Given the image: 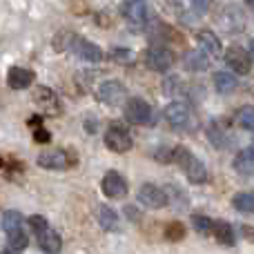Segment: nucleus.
Here are the masks:
<instances>
[{
	"mask_svg": "<svg viewBox=\"0 0 254 254\" xmlns=\"http://www.w3.org/2000/svg\"><path fill=\"white\" fill-rule=\"evenodd\" d=\"M125 119L134 125H147L152 123V107L143 98H129L125 103Z\"/></svg>",
	"mask_w": 254,
	"mask_h": 254,
	"instance_id": "6e6552de",
	"label": "nucleus"
},
{
	"mask_svg": "<svg viewBox=\"0 0 254 254\" xmlns=\"http://www.w3.org/2000/svg\"><path fill=\"white\" fill-rule=\"evenodd\" d=\"M7 239H9V246H11L13 250H25L27 248V234L22 232V230H16V232L7 234Z\"/></svg>",
	"mask_w": 254,
	"mask_h": 254,
	"instance_id": "393cba45",
	"label": "nucleus"
},
{
	"mask_svg": "<svg viewBox=\"0 0 254 254\" xmlns=\"http://www.w3.org/2000/svg\"><path fill=\"white\" fill-rule=\"evenodd\" d=\"M237 123L241 125L243 129L254 131V107H250V105L241 107V110L237 112Z\"/></svg>",
	"mask_w": 254,
	"mask_h": 254,
	"instance_id": "b1692460",
	"label": "nucleus"
},
{
	"mask_svg": "<svg viewBox=\"0 0 254 254\" xmlns=\"http://www.w3.org/2000/svg\"><path fill=\"white\" fill-rule=\"evenodd\" d=\"M234 170L239 174H254V149H246L234 158Z\"/></svg>",
	"mask_w": 254,
	"mask_h": 254,
	"instance_id": "6ab92c4d",
	"label": "nucleus"
},
{
	"mask_svg": "<svg viewBox=\"0 0 254 254\" xmlns=\"http://www.w3.org/2000/svg\"><path fill=\"white\" fill-rule=\"evenodd\" d=\"M69 43H71L69 47L74 49V54L78 58H83V61H87V63L103 61V49L96 43H92V40L83 38V36H69Z\"/></svg>",
	"mask_w": 254,
	"mask_h": 254,
	"instance_id": "0eeeda50",
	"label": "nucleus"
},
{
	"mask_svg": "<svg viewBox=\"0 0 254 254\" xmlns=\"http://www.w3.org/2000/svg\"><path fill=\"white\" fill-rule=\"evenodd\" d=\"M131 2H140V0H131Z\"/></svg>",
	"mask_w": 254,
	"mask_h": 254,
	"instance_id": "7c9ffc66",
	"label": "nucleus"
},
{
	"mask_svg": "<svg viewBox=\"0 0 254 254\" xmlns=\"http://www.w3.org/2000/svg\"><path fill=\"white\" fill-rule=\"evenodd\" d=\"M232 205L237 207L239 212L252 214V212H254V194H250V192H239V194H234Z\"/></svg>",
	"mask_w": 254,
	"mask_h": 254,
	"instance_id": "4be33fe9",
	"label": "nucleus"
},
{
	"mask_svg": "<svg viewBox=\"0 0 254 254\" xmlns=\"http://www.w3.org/2000/svg\"><path fill=\"white\" fill-rule=\"evenodd\" d=\"M125 20L131 31H143L147 25V7L143 2H129L125 9Z\"/></svg>",
	"mask_w": 254,
	"mask_h": 254,
	"instance_id": "ddd939ff",
	"label": "nucleus"
},
{
	"mask_svg": "<svg viewBox=\"0 0 254 254\" xmlns=\"http://www.w3.org/2000/svg\"><path fill=\"white\" fill-rule=\"evenodd\" d=\"M225 63L230 65V69L237 71V74H250L252 71V56L248 54V49L232 45V47L225 49Z\"/></svg>",
	"mask_w": 254,
	"mask_h": 254,
	"instance_id": "1a4fd4ad",
	"label": "nucleus"
},
{
	"mask_svg": "<svg viewBox=\"0 0 254 254\" xmlns=\"http://www.w3.org/2000/svg\"><path fill=\"white\" fill-rule=\"evenodd\" d=\"M192 225H194V228H196L201 234H210V232H212V225H214V221L207 219V216L196 214V216H192Z\"/></svg>",
	"mask_w": 254,
	"mask_h": 254,
	"instance_id": "a878e982",
	"label": "nucleus"
},
{
	"mask_svg": "<svg viewBox=\"0 0 254 254\" xmlns=\"http://www.w3.org/2000/svg\"><path fill=\"white\" fill-rule=\"evenodd\" d=\"M196 43L201 47L203 54H210V56H221L223 54V45H221L219 36L210 29H201L196 34Z\"/></svg>",
	"mask_w": 254,
	"mask_h": 254,
	"instance_id": "4468645a",
	"label": "nucleus"
},
{
	"mask_svg": "<svg viewBox=\"0 0 254 254\" xmlns=\"http://www.w3.org/2000/svg\"><path fill=\"white\" fill-rule=\"evenodd\" d=\"M36 163H38L43 170H67V167L74 165V158L67 152H63V149H52V152L38 154Z\"/></svg>",
	"mask_w": 254,
	"mask_h": 254,
	"instance_id": "9d476101",
	"label": "nucleus"
},
{
	"mask_svg": "<svg viewBox=\"0 0 254 254\" xmlns=\"http://www.w3.org/2000/svg\"><path fill=\"white\" fill-rule=\"evenodd\" d=\"M214 87L219 94H232L237 92L239 87V80L234 74H230V71H216L214 74Z\"/></svg>",
	"mask_w": 254,
	"mask_h": 254,
	"instance_id": "f3484780",
	"label": "nucleus"
},
{
	"mask_svg": "<svg viewBox=\"0 0 254 254\" xmlns=\"http://www.w3.org/2000/svg\"><path fill=\"white\" fill-rule=\"evenodd\" d=\"M246 2H248V7L250 9H254V0H246Z\"/></svg>",
	"mask_w": 254,
	"mask_h": 254,
	"instance_id": "c756f323",
	"label": "nucleus"
},
{
	"mask_svg": "<svg viewBox=\"0 0 254 254\" xmlns=\"http://www.w3.org/2000/svg\"><path fill=\"white\" fill-rule=\"evenodd\" d=\"M34 71L27 69V67H11L7 71V85L11 89H27L34 83Z\"/></svg>",
	"mask_w": 254,
	"mask_h": 254,
	"instance_id": "2eb2a0df",
	"label": "nucleus"
},
{
	"mask_svg": "<svg viewBox=\"0 0 254 254\" xmlns=\"http://www.w3.org/2000/svg\"><path fill=\"white\" fill-rule=\"evenodd\" d=\"M2 230L7 234L16 232V230H22V214L16 210H7L2 214Z\"/></svg>",
	"mask_w": 254,
	"mask_h": 254,
	"instance_id": "aec40b11",
	"label": "nucleus"
},
{
	"mask_svg": "<svg viewBox=\"0 0 254 254\" xmlns=\"http://www.w3.org/2000/svg\"><path fill=\"white\" fill-rule=\"evenodd\" d=\"M174 158H176V163L181 165V170L185 172V176H188L190 183L201 185V183H205V181H207V167L203 165V163L198 161L192 152L179 147V149H176V156Z\"/></svg>",
	"mask_w": 254,
	"mask_h": 254,
	"instance_id": "7ed1b4c3",
	"label": "nucleus"
},
{
	"mask_svg": "<svg viewBox=\"0 0 254 254\" xmlns=\"http://www.w3.org/2000/svg\"><path fill=\"white\" fill-rule=\"evenodd\" d=\"M165 121L170 123L174 129H181V131H194L198 127V119L194 114L192 107H188L185 103H170L165 107Z\"/></svg>",
	"mask_w": 254,
	"mask_h": 254,
	"instance_id": "f03ea898",
	"label": "nucleus"
},
{
	"mask_svg": "<svg viewBox=\"0 0 254 254\" xmlns=\"http://www.w3.org/2000/svg\"><path fill=\"white\" fill-rule=\"evenodd\" d=\"M248 54H250V56H254V40L250 43V52H248Z\"/></svg>",
	"mask_w": 254,
	"mask_h": 254,
	"instance_id": "c85d7f7f",
	"label": "nucleus"
},
{
	"mask_svg": "<svg viewBox=\"0 0 254 254\" xmlns=\"http://www.w3.org/2000/svg\"><path fill=\"white\" fill-rule=\"evenodd\" d=\"M138 201L147 207H154V210H161V207L167 205V194L165 190H161L154 183H143L138 190Z\"/></svg>",
	"mask_w": 254,
	"mask_h": 254,
	"instance_id": "f8f14e48",
	"label": "nucleus"
},
{
	"mask_svg": "<svg viewBox=\"0 0 254 254\" xmlns=\"http://www.w3.org/2000/svg\"><path fill=\"white\" fill-rule=\"evenodd\" d=\"M167 239H172V241H174V239H181L183 237V225L181 223H170V228H167Z\"/></svg>",
	"mask_w": 254,
	"mask_h": 254,
	"instance_id": "bb28decb",
	"label": "nucleus"
},
{
	"mask_svg": "<svg viewBox=\"0 0 254 254\" xmlns=\"http://www.w3.org/2000/svg\"><path fill=\"white\" fill-rule=\"evenodd\" d=\"M34 98H36V103H38V105L49 107V110H56V94H54L52 89H47V87L36 89Z\"/></svg>",
	"mask_w": 254,
	"mask_h": 254,
	"instance_id": "5701e85b",
	"label": "nucleus"
},
{
	"mask_svg": "<svg viewBox=\"0 0 254 254\" xmlns=\"http://www.w3.org/2000/svg\"><path fill=\"white\" fill-rule=\"evenodd\" d=\"M103 140H105V147L112 149V152L116 154H123V152H129L131 145H134V140H131V134L125 129L123 125H110L105 131V136H103Z\"/></svg>",
	"mask_w": 254,
	"mask_h": 254,
	"instance_id": "20e7f679",
	"label": "nucleus"
},
{
	"mask_svg": "<svg viewBox=\"0 0 254 254\" xmlns=\"http://www.w3.org/2000/svg\"><path fill=\"white\" fill-rule=\"evenodd\" d=\"M174 61H176L174 52H170L167 47H158L156 45V47H149L145 52V65L154 71H167L174 65Z\"/></svg>",
	"mask_w": 254,
	"mask_h": 254,
	"instance_id": "423d86ee",
	"label": "nucleus"
},
{
	"mask_svg": "<svg viewBox=\"0 0 254 254\" xmlns=\"http://www.w3.org/2000/svg\"><path fill=\"white\" fill-rule=\"evenodd\" d=\"M101 188H103V194H105L107 198H125L127 196V181L123 179V176L119 174V172H107L105 176H103V181H101Z\"/></svg>",
	"mask_w": 254,
	"mask_h": 254,
	"instance_id": "9b49d317",
	"label": "nucleus"
},
{
	"mask_svg": "<svg viewBox=\"0 0 254 254\" xmlns=\"http://www.w3.org/2000/svg\"><path fill=\"white\" fill-rule=\"evenodd\" d=\"M96 96H98V101L105 103V105L116 107L127 101V87L121 80H107V83H103L101 87H98Z\"/></svg>",
	"mask_w": 254,
	"mask_h": 254,
	"instance_id": "39448f33",
	"label": "nucleus"
},
{
	"mask_svg": "<svg viewBox=\"0 0 254 254\" xmlns=\"http://www.w3.org/2000/svg\"><path fill=\"white\" fill-rule=\"evenodd\" d=\"M96 219L101 223V228L107 230V232H116L119 230V216H116V212L112 207L103 205V203L96 207Z\"/></svg>",
	"mask_w": 254,
	"mask_h": 254,
	"instance_id": "dca6fc26",
	"label": "nucleus"
},
{
	"mask_svg": "<svg viewBox=\"0 0 254 254\" xmlns=\"http://www.w3.org/2000/svg\"><path fill=\"white\" fill-rule=\"evenodd\" d=\"M49 138H52V134L47 129H36V140L38 143H49Z\"/></svg>",
	"mask_w": 254,
	"mask_h": 254,
	"instance_id": "cd10ccee",
	"label": "nucleus"
},
{
	"mask_svg": "<svg viewBox=\"0 0 254 254\" xmlns=\"http://www.w3.org/2000/svg\"><path fill=\"white\" fill-rule=\"evenodd\" d=\"M212 237L221 243V246H234V232H232V225L225 223V221H214L212 225Z\"/></svg>",
	"mask_w": 254,
	"mask_h": 254,
	"instance_id": "a211bd4d",
	"label": "nucleus"
},
{
	"mask_svg": "<svg viewBox=\"0 0 254 254\" xmlns=\"http://www.w3.org/2000/svg\"><path fill=\"white\" fill-rule=\"evenodd\" d=\"M185 67L192 71H203L210 67V63H207V56L203 52H190L185 56Z\"/></svg>",
	"mask_w": 254,
	"mask_h": 254,
	"instance_id": "412c9836",
	"label": "nucleus"
},
{
	"mask_svg": "<svg viewBox=\"0 0 254 254\" xmlns=\"http://www.w3.org/2000/svg\"><path fill=\"white\" fill-rule=\"evenodd\" d=\"M29 225H31V230L36 232L38 246L43 248L45 252H47V254H56V252H61V248H63V239H61V234H58L56 230H54L52 225L47 223V219H45V216H38V214L29 216Z\"/></svg>",
	"mask_w": 254,
	"mask_h": 254,
	"instance_id": "f257e3e1",
	"label": "nucleus"
}]
</instances>
